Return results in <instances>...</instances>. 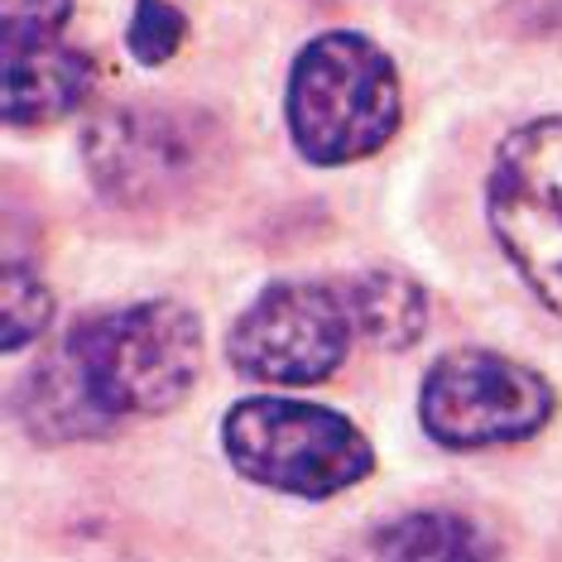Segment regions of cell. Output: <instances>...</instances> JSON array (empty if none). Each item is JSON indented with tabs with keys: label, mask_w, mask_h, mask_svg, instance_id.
Masks as SVG:
<instances>
[{
	"label": "cell",
	"mask_w": 562,
	"mask_h": 562,
	"mask_svg": "<svg viewBox=\"0 0 562 562\" xmlns=\"http://www.w3.org/2000/svg\"><path fill=\"white\" fill-rule=\"evenodd\" d=\"M198 370L202 327L183 303L155 299L92 313L30 380L24 418L40 438L106 432L125 414H164L183 404Z\"/></svg>",
	"instance_id": "6da1fadb"
},
{
	"label": "cell",
	"mask_w": 562,
	"mask_h": 562,
	"mask_svg": "<svg viewBox=\"0 0 562 562\" xmlns=\"http://www.w3.org/2000/svg\"><path fill=\"white\" fill-rule=\"evenodd\" d=\"M400 125L394 63L361 34H323L289 72V131L313 164L375 155Z\"/></svg>",
	"instance_id": "7a4b0ae2"
},
{
	"label": "cell",
	"mask_w": 562,
	"mask_h": 562,
	"mask_svg": "<svg viewBox=\"0 0 562 562\" xmlns=\"http://www.w3.org/2000/svg\"><path fill=\"white\" fill-rule=\"evenodd\" d=\"M232 467L284 495H337L375 471V452L351 418L299 400H240L222 424Z\"/></svg>",
	"instance_id": "3957f363"
},
{
	"label": "cell",
	"mask_w": 562,
	"mask_h": 562,
	"mask_svg": "<svg viewBox=\"0 0 562 562\" xmlns=\"http://www.w3.org/2000/svg\"><path fill=\"white\" fill-rule=\"evenodd\" d=\"M491 232L529 289L562 317V116L519 125L485 183Z\"/></svg>",
	"instance_id": "277c9868"
},
{
	"label": "cell",
	"mask_w": 562,
	"mask_h": 562,
	"mask_svg": "<svg viewBox=\"0 0 562 562\" xmlns=\"http://www.w3.org/2000/svg\"><path fill=\"white\" fill-rule=\"evenodd\" d=\"M548 380L495 351H452L424 380V428L462 452L529 438L548 424Z\"/></svg>",
	"instance_id": "5b68a950"
},
{
	"label": "cell",
	"mask_w": 562,
	"mask_h": 562,
	"mask_svg": "<svg viewBox=\"0 0 562 562\" xmlns=\"http://www.w3.org/2000/svg\"><path fill=\"white\" fill-rule=\"evenodd\" d=\"M347 299L317 284H274L240 313L232 331V366L270 385H317L347 361Z\"/></svg>",
	"instance_id": "8992f818"
},
{
	"label": "cell",
	"mask_w": 562,
	"mask_h": 562,
	"mask_svg": "<svg viewBox=\"0 0 562 562\" xmlns=\"http://www.w3.org/2000/svg\"><path fill=\"white\" fill-rule=\"evenodd\" d=\"M87 169L106 198L145 207L178 193L198 169V139L159 111H111L87 131Z\"/></svg>",
	"instance_id": "52a82bcc"
},
{
	"label": "cell",
	"mask_w": 562,
	"mask_h": 562,
	"mask_svg": "<svg viewBox=\"0 0 562 562\" xmlns=\"http://www.w3.org/2000/svg\"><path fill=\"white\" fill-rule=\"evenodd\" d=\"M97 82L92 58L63 40H5V121L48 125L87 101Z\"/></svg>",
	"instance_id": "ba28073f"
},
{
	"label": "cell",
	"mask_w": 562,
	"mask_h": 562,
	"mask_svg": "<svg viewBox=\"0 0 562 562\" xmlns=\"http://www.w3.org/2000/svg\"><path fill=\"white\" fill-rule=\"evenodd\" d=\"M347 313H351V327L361 331L370 347L380 351H404L424 337V323H428V299L414 279L394 274V270H366L356 274L347 289Z\"/></svg>",
	"instance_id": "9c48e42d"
},
{
	"label": "cell",
	"mask_w": 562,
	"mask_h": 562,
	"mask_svg": "<svg viewBox=\"0 0 562 562\" xmlns=\"http://www.w3.org/2000/svg\"><path fill=\"white\" fill-rule=\"evenodd\" d=\"M366 562H491V539L462 515L418 509L370 533Z\"/></svg>",
	"instance_id": "30bf717a"
},
{
	"label": "cell",
	"mask_w": 562,
	"mask_h": 562,
	"mask_svg": "<svg viewBox=\"0 0 562 562\" xmlns=\"http://www.w3.org/2000/svg\"><path fill=\"white\" fill-rule=\"evenodd\" d=\"M54 317V293L44 289V279L24 265H5V351H20L24 341H34Z\"/></svg>",
	"instance_id": "8fae6325"
},
{
	"label": "cell",
	"mask_w": 562,
	"mask_h": 562,
	"mask_svg": "<svg viewBox=\"0 0 562 562\" xmlns=\"http://www.w3.org/2000/svg\"><path fill=\"white\" fill-rule=\"evenodd\" d=\"M183 44V15L169 0H135V20H131V54L139 63H169Z\"/></svg>",
	"instance_id": "7c38bea8"
},
{
	"label": "cell",
	"mask_w": 562,
	"mask_h": 562,
	"mask_svg": "<svg viewBox=\"0 0 562 562\" xmlns=\"http://www.w3.org/2000/svg\"><path fill=\"white\" fill-rule=\"evenodd\" d=\"M68 20H72V0H10L5 40H63Z\"/></svg>",
	"instance_id": "4fadbf2b"
}]
</instances>
